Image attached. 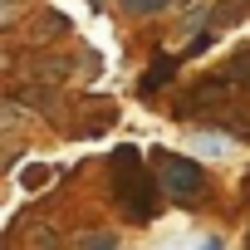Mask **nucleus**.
Returning <instances> with one entry per match:
<instances>
[{"label": "nucleus", "instance_id": "nucleus-13", "mask_svg": "<svg viewBox=\"0 0 250 250\" xmlns=\"http://www.w3.org/2000/svg\"><path fill=\"white\" fill-rule=\"evenodd\" d=\"M118 235L113 230H98V235H79V250H113Z\"/></svg>", "mask_w": 250, "mask_h": 250}, {"label": "nucleus", "instance_id": "nucleus-16", "mask_svg": "<svg viewBox=\"0 0 250 250\" xmlns=\"http://www.w3.org/2000/svg\"><path fill=\"white\" fill-rule=\"evenodd\" d=\"M5 69H10V54H0V74H5Z\"/></svg>", "mask_w": 250, "mask_h": 250}, {"label": "nucleus", "instance_id": "nucleus-19", "mask_svg": "<svg viewBox=\"0 0 250 250\" xmlns=\"http://www.w3.org/2000/svg\"><path fill=\"white\" fill-rule=\"evenodd\" d=\"M245 250H250V235H245Z\"/></svg>", "mask_w": 250, "mask_h": 250}, {"label": "nucleus", "instance_id": "nucleus-15", "mask_svg": "<svg viewBox=\"0 0 250 250\" xmlns=\"http://www.w3.org/2000/svg\"><path fill=\"white\" fill-rule=\"evenodd\" d=\"M201 250H221V235H216V240H206V245H201Z\"/></svg>", "mask_w": 250, "mask_h": 250}, {"label": "nucleus", "instance_id": "nucleus-17", "mask_svg": "<svg viewBox=\"0 0 250 250\" xmlns=\"http://www.w3.org/2000/svg\"><path fill=\"white\" fill-rule=\"evenodd\" d=\"M240 187H245V196H250V172H245V182H240Z\"/></svg>", "mask_w": 250, "mask_h": 250}, {"label": "nucleus", "instance_id": "nucleus-10", "mask_svg": "<svg viewBox=\"0 0 250 250\" xmlns=\"http://www.w3.org/2000/svg\"><path fill=\"white\" fill-rule=\"evenodd\" d=\"M20 123H25V108L15 98H0V133H15Z\"/></svg>", "mask_w": 250, "mask_h": 250}, {"label": "nucleus", "instance_id": "nucleus-6", "mask_svg": "<svg viewBox=\"0 0 250 250\" xmlns=\"http://www.w3.org/2000/svg\"><path fill=\"white\" fill-rule=\"evenodd\" d=\"M79 108L88 113V118L79 123V128H74L79 138H98V133H108V128H113V123H118V108H113L108 98H103V103H79Z\"/></svg>", "mask_w": 250, "mask_h": 250}, {"label": "nucleus", "instance_id": "nucleus-9", "mask_svg": "<svg viewBox=\"0 0 250 250\" xmlns=\"http://www.w3.org/2000/svg\"><path fill=\"white\" fill-rule=\"evenodd\" d=\"M221 74H226L235 88H250V44H245V49H240V54H235V59H230Z\"/></svg>", "mask_w": 250, "mask_h": 250}, {"label": "nucleus", "instance_id": "nucleus-11", "mask_svg": "<svg viewBox=\"0 0 250 250\" xmlns=\"http://www.w3.org/2000/svg\"><path fill=\"white\" fill-rule=\"evenodd\" d=\"M49 177H54V167H44V162H30V167L20 172V187H25V191H40Z\"/></svg>", "mask_w": 250, "mask_h": 250}, {"label": "nucleus", "instance_id": "nucleus-12", "mask_svg": "<svg viewBox=\"0 0 250 250\" xmlns=\"http://www.w3.org/2000/svg\"><path fill=\"white\" fill-rule=\"evenodd\" d=\"M118 5L128 10V15H138V20H143V15H162L172 0H118Z\"/></svg>", "mask_w": 250, "mask_h": 250}, {"label": "nucleus", "instance_id": "nucleus-4", "mask_svg": "<svg viewBox=\"0 0 250 250\" xmlns=\"http://www.w3.org/2000/svg\"><path fill=\"white\" fill-rule=\"evenodd\" d=\"M20 74L30 83H64L74 74V64L64 54H20Z\"/></svg>", "mask_w": 250, "mask_h": 250}, {"label": "nucleus", "instance_id": "nucleus-3", "mask_svg": "<svg viewBox=\"0 0 250 250\" xmlns=\"http://www.w3.org/2000/svg\"><path fill=\"white\" fill-rule=\"evenodd\" d=\"M157 182H162V191L177 196V201H196V196L206 191V172H201L191 157H182V152H162V157H157Z\"/></svg>", "mask_w": 250, "mask_h": 250}, {"label": "nucleus", "instance_id": "nucleus-2", "mask_svg": "<svg viewBox=\"0 0 250 250\" xmlns=\"http://www.w3.org/2000/svg\"><path fill=\"white\" fill-rule=\"evenodd\" d=\"M235 103V83L226 79V74H211V79H201V83H191L187 93H177V118H196V113H221V108H230Z\"/></svg>", "mask_w": 250, "mask_h": 250}, {"label": "nucleus", "instance_id": "nucleus-7", "mask_svg": "<svg viewBox=\"0 0 250 250\" xmlns=\"http://www.w3.org/2000/svg\"><path fill=\"white\" fill-rule=\"evenodd\" d=\"M250 15V0H221V5L206 15V30L211 35H221V30H230V25H240Z\"/></svg>", "mask_w": 250, "mask_h": 250}, {"label": "nucleus", "instance_id": "nucleus-1", "mask_svg": "<svg viewBox=\"0 0 250 250\" xmlns=\"http://www.w3.org/2000/svg\"><path fill=\"white\" fill-rule=\"evenodd\" d=\"M108 177H113V201L123 206L128 221H147V216L157 211V196H152L157 187H152V177H147L138 147H118L113 162H108Z\"/></svg>", "mask_w": 250, "mask_h": 250}, {"label": "nucleus", "instance_id": "nucleus-18", "mask_svg": "<svg viewBox=\"0 0 250 250\" xmlns=\"http://www.w3.org/2000/svg\"><path fill=\"white\" fill-rule=\"evenodd\" d=\"M88 5H103V0H88Z\"/></svg>", "mask_w": 250, "mask_h": 250}, {"label": "nucleus", "instance_id": "nucleus-14", "mask_svg": "<svg viewBox=\"0 0 250 250\" xmlns=\"http://www.w3.org/2000/svg\"><path fill=\"white\" fill-rule=\"evenodd\" d=\"M30 245H35V250H54V235H49V226H40V230L30 235Z\"/></svg>", "mask_w": 250, "mask_h": 250}, {"label": "nucleus", "instance_id": "nucleus-8", "mask_svg": "<svg viewBox=\"0 0 250 250\" xmlns=\"http://www.w3.org/2000/svg\"><path fill=\"white\" fill-rule=\"evenodd\" d=\"M172 74H177V59H172V54H157V59H152V69H147V79L138 83V93H157Z\"/></svg>", "mask_w": 250, "mask_h": 250}, {"label": "nucleus", "instance_id": "nucleus-20", "mask_svg": "<svg viewBox=\"0 0 250 250\" xmlns=\"http://www.w3.org/2000/svg\"><path fill=\"white\" fill-rule=\"evenodd\" d=\"M5 5H10V0H5Z\"/></svg>", "mask_w": 250, "mask_h": 250}, {"label": "nucleus", "instance_id": "nucleus-5", "mask_svg": "<svg viewBox=\"0 0 250 250\" xmlns=\"http://www.w3.org/2000/svg\"><path fill=\"white\" fill-rule=\"evenodd\" d=\"M30 44H54L59 35H69V15H59V10H40L35 20H30Z\"/></svg>", "mask_w": 250, "mask_h": 250}]
</instances>
